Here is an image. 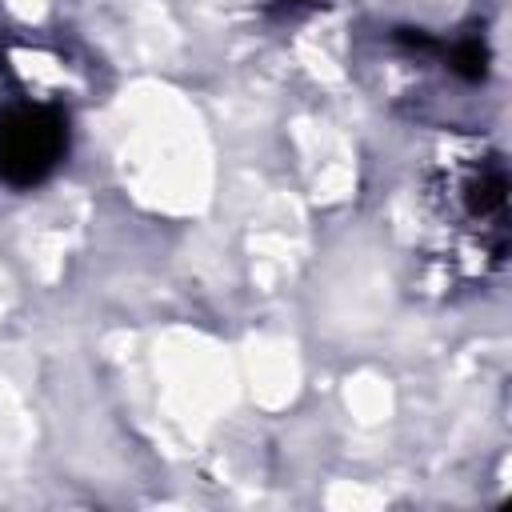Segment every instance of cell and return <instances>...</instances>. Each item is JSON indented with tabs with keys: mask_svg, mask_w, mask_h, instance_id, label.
Returning a JSON list of instances; mask_svg holds the SVG:
<instances>
[{
	"mask_svg": "<svg viewBox=\"0 0 512 512\" xmlns=\"http://www.w3.org/2000/svg\"><path fill=\"white\" fill-rule=\"evenodd\" d=\"M448 68L464 80H480L488 72V44L480 36H464L448 48Z\"/></svg>",
	"mask_w": 512,
	"mask_h": 512,
	"instance_id": "cell-3",
	"label": "cell"
},
{
	"mask_svg": "<svg viewBox=\"0 0 512 512\" xmlns=\"http://www.w3.org/2000/svg\"><path fill=\"white\" fill-rule=\"evenodd\" d=\"M280 4H312V0H280Z\"/></svg>",
	"mask_w": 512,
	"mask_h": 512,
	"instance_id": "cell-4",
	"label": "cell"
},
{
	"mask_svg": "<svg viewBox=\"0 0 512 512\" xmlns=\"http://www.w3.org/2000/svg\"><path fill=\"white\" fill-rule=\"evenodd\" d=\"M68 152V120L52 104H16L0 112V180L40 184Z\"/></svg>",
	"mask_w": 512,
	"mask_h": 512,
	"instance_id": "cell-1",
	"label": "cell"
},
{
	"mask_svg": "<svg viewBox=\"0 0 512 512\" xmlns=\"http://www.w3.org/2000/svg\"><path fill=\"white\" fill-rule=\"evenodd\" d=\"M464 212L472 220H500L504 216V196H508V180H504V168L492 164V168H480L464 180Z\"/></svg>",
	"mask_w": 512,
	"mask_h": 512,
	"instance_id": "cell-2",
	"label": "cell"
}]
</instances>
